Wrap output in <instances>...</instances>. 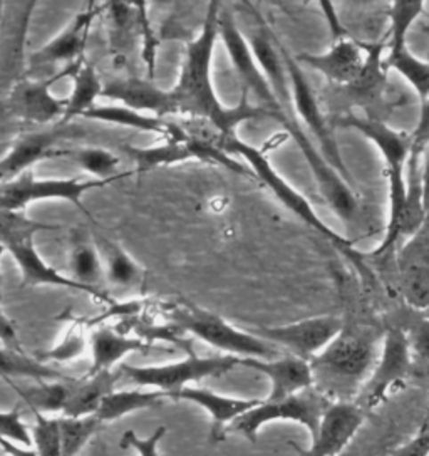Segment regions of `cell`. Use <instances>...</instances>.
Segmentation results:
<instances>
[{
    "label": "cell",
    "instance_id": "cell-1",
    "mask_svg": "<svg viewBox=\"0 0 429 456\" xmlns=\"http://www.w3.org/2000/svg\"><path fill=\"white\" fill-rule=\"evenodd\" d=\"M222 7L223 5L220 2L208 4L198 36L188 41L182 71L170 93L174 104V116L208 119L227 136H237L235 131L244 121L275 118L258 104H252L248 93L245 91H242L240 102L235 108L223 106L216 96L212 79V62L216 39L220 37L218 20Z\"/></svg>",
    "mask_w": 429,
    "mask_h": 456
},
{
    "label": "cell",
    "instance_id": "cell-2",
    "mask_svg": "<svg viewBox=\"0 0 429 456\" xmlns=\"http://www.w3.org/2000/svg\"><path fill=\"white\" fill-rule=\"evenodd\" d=\"M381 339H377L371 329L345 326L343 332L311 361L315 391L330 403L356 401L374 370Z\"/></svg>",
    "mask_w": 429,
    "mask_h": 456
},
{
    "label": "cell",
    "instance_id": "cell-3",
    "mask_svg": "<svg viewBox=\"0 0 429 456\" xmlns=\"http://www.w3.org/2000/svg\"><path fill=\"white\" fill-rule=\"evenodd\" d=\"M332 126L354 129L377 148L384 161L387 188H389V215L386 232L374 256H384L401 240L402 220L408 205V178L406 168L411 155V133L401 131L371 116L347 113L334 119Z\"/></svg>",
    "mask_w": 429,
    "mask_h": 456
},
{
    "label": "cell",
    "instance_id": "cell-4",
    "mask_svg": "<svg viewBox=\"0 0 429 456\" xmlns=\"http://www.w3.org/2000/svg\"><path fill=\"white\" fill-rule=\"evenodd\" d=\"M58 228L56 225L32 220L26 212L0 210V240L5 245L7 254L14 258L17 267L20 269L22 284L62 287L86 294L89 297L104 304H113V299L104 290L77 284L69 275L61 273L51 264H47L44 256L37 252L34 245V237L39 232H49Z\"/></svg>",
    "mask_w": 429,
    "mask_h": 456
},
{
    "label": "cell",
    "instance_id": "cell-5",
    "mask_svg": "<svg viewBox=\"0 0 429 456\" xmlns=\"http://www.w3.org/2000/svg\"><path fill=\"white\" fill-rule=\"evenodd\" d=\"M173 328L191 334L214 349L239 359H275L279 353L271 342L257 334L235 328L218 314L205 311L188 302H174L166 307Z\"/></svg>",
    "mask_w": 429,
    "mask_h": 456
},
{
    "label": "cell",
    "instance_id": "cell-6",
    "mask_svg": "<svg viewBox=\"0 0 429 456\" xmlns=\"http://www.w3.org/2000/svg\"><path fill=\"white\" fill-rule=\"evenodd\" d=\"M225 151L229 155L242 158L245 163L250 167L252 176H255L262 185L267 186L272 191L273 197L279 200L290 214L295 215L307 227L312 228L330 242L336 243L341 250L351 256V260L356 265H362V269H366L364 267V258L359 256L358 252L352 247V243L343 237L339 232L330 228L317 215L314 207L311 205V201L305 199L299 190H295L279 171L273 168L272 163L269 161V158L265 157L263 151H260L255 146H252L248 142H242L237 136H230L227 142H225Z\"/></svg>",
    "mask_w": 429,
    "mask_h": 456
},
{
    "label": "cell",
    "instance_id": "cell-7",
    "mask_svg": "<svg viewBox=\"0 0 429 456\" xmlns=\"http://www.w3.org/2000/svg\"><path fill=\"white\" fill-rule=\"evenodd\" d=\"M188 356L183 361L161 366H131L123 362L121 374L131 383L143 387H155L168 395L170 399L191 383L206 378H220L240 364V359L233 356L200 357L191 349V341L183 346Z\"/></svg>",
    "mask_w": 429,
    "mask_h": 456
},
{
    "label": "cell",
    "instance_id": "cell-8",
    "mask_svg": "<svg viewBox=\"0 0 429 456\" xmlns=\"http://www.w3.org/2000/svg\"><path fill=\"white\" fill-rule=\"evenodd\" d=\"M329 404V399L324 398L314 387L279 401L260 399L255 408L240 416L229 428V433L242 435L248 442L255 443L260 429L265 425L275 421H290L305 428L311 436H314Z\"/></svg>",
    "mask_w": 429,
    "mask_h": 456
},
{
    "label": "cell",
    "instance_id": "cell-9",
    "mask_svg": "<svg viewBox=\"0 0 429 456\" xmlns=\"http://www.w3.org/2000/svg\"><path fill=\"white\" fill-rule=\"evenodd\" d=\"M117 180H79V178H37L32 171H28L15 178L12 182H7L0 185V210L9 212H26L30 203L47 201V200H61L76 205L83 214H89L83 197L98 188L115 183Z\"/></svg>",
    "mask_w": 429,
    "mask_h": 456
},
{
    "label": "cell",
    "instance_id": "cell-10",
    "mask_svg": "<svg viewBox=\"0 0 429 456\" xmlns=\"http://www.w3.org/2000/svg\"><path fill=\"white\" fill-rule=\"evenodd\" d=\"M279 45L286 62L290 93H292V108L297 121L305 131L307 129L311 131L312 142L317 144V148L320 150V153L326 157L330 165L339 171L344 178H349V170L344 163L339 144L332 131V125L322 113L314 87L309 83L305 72L302 69V64L297 62V59L292 56L282 44L279 43Z\"/></svg>",
    "mask_w": 429,
    "mask_h": 456
},
{
    "label": "cell",
    "instance_id": "cell-11",
    "mask_svg": "<svg viewBox=\"0 0 429 456\" xmlns=\"http://www.w3.org/2000/svg\"><path fill=\"white\" fill-rule=\"evenodd\" d=\"M415 364L411 346L406 330L400 328L387 329L381 339L379 356L374 364L369 379L360 389L354 401L366 413L377 408L387 396L398 389L409 378Z\"/></svg>",
    "mask_w": 429,
    "mask_h": 456
},
{
    "label": "cell",
    "instance_id": "cell-12",
    "mask_svg": "<svg viewBox=\"0 0 429 456\" xmlns=\"http://www.w3.org/2000/svg\"><path fill=\"white\" fill-rule=\"evenodd\" d=\"M423 2H394L389 7V49L383 66L398 72L419 96L421 102L429 96V62L413 54L408 45V34L417 17L423 14Z\"/></svg>",
    "mask_w": 429,
    "mask_h": 456
},
{
    "label": "cell",
    "instance_id": "cell-13",
    "mask_svg": "<svg viewBox=\"0 0 429 456\" xmlns=\"http://www.w3.org/2000/svg\"><path fill=\"white\" fill-rule=\"evenodd\" d=\"M102 7L104 5L89 4L85 11L72 17L56 37L32 53L28 59L26 77L47 79L59 74L64 68L85 61L83 54L87 37L96 17L102 12Z\"/></svg>",
    "mask_w": 429,
    "mask_h": 456
},
{
    "label": "cell",
    "instance_id": "cell-14",
    "mask_svg": "<svg viewBox=\"0 0 429 456\" xmlns=\"http://www.w3.org/2000/svg\"><path fill=\"white\" fill-rule=\"evenodd\" d=\"M218 28H220V39L225 45L230 62H231L233 69L239 76V81L242 85V91L248 93V94H254L257 98L258 106L267 110L269 113H272L275 121L287 128L290 123H288L286 114L282 111L279 101L275 98L267 77L263 76V72L260 69L257 59L254 56L252 47L248 44V39L245 37L244 32L235 22L231 12L225 7H222Z\"/></svg>",
    "mask_w": 429,
    "mask_h": 456
},
{
    "label": "cell",
    "instance_id": "cell-15",
    "mask_svg": "<svg viewBox=\"0 0 429 456\" xmlns=\"http://www.w3.org/2000/svg\"><path fill=\"white\" fill-rule=\"evenodd\" d=\"M83 62L85 61L71 64L47 79L22 77L7 91L5 110L15 118L36 125H49L61 119L64 121L68 100H59L51 93V89L61 79L74 77Z\"/></svg>",
    "mask_w": 429,
    "mask_h": 456
},
{
    "label": "cell",
    "instance_id": "cell-16",
    "mask_svg": "<svg viewBox=\"0 0 429 456\" xmlns=\"http://www.w3.org/2000/svg\"><path fill=\"white\" fill-rule=\"evenodd\" d=\"M345 328L339 315H315L292 324L258 328L257 336L273 346L286 347L292 356L312 361L334 341Z\"/></svg>",
    "mask_w": 429,
    "mask_h": 456
},
{
    "label": "cell",
    "instance_id": "cell-17",
    "mask_svg": "<svg viewBox=\"0 0 429 456\" xmlns=\"http://www.w3.org/2000/svg\"><path fill=\"white\" fill-rule=\"evenodd\" d=\"M36 2H4L0 19V89H11L26 77V45Z\"/></svg>",
    "mask_w": 429,
    "mask_h": 456
},
{
    "label": "cell",
    "instance_id": "cell-18",
    "mask_svg": "<svg viewBox=\"0 0 429 456\" xmlns=\"http://www.w3.org/2000/svg\"><path fill=\"white\" fill-rule=\"evenodd\" d=\"M376 49L377 45L368 47L349 37H337L326 53H302L294 57L299 64L309 66L334 85L356 86L368 71Z\"/></svg>",
    "mask_w": 429,
    "mask_h": 456
},
{
    "label": "cell",
    "instance_id": "cell-19",
    "mask_svg": "<svg viewBox=\"0 0 429 456\" xmlns=\"http://www.w3.org/2000/svg\"><path fill=\"white\" fill-rule=\"evenodd\" d=\"M366 411L354 401L330 403L317 428L309 450H299L297 456H341L362 427Z\"/></svg>",
    "mask_w": 429,
    "mask_h": 456
},
{
    "label": "cell",
    "instance_id": "cell-20",
    "mask_svg": "<svg viewBox=\"0 0 429 456\" xmlns=\"http://www.w3.org/2000/svg\"><path fill=\"white\" fill-rule=\"evenodd\" d=\"M106 100H113L140 113H153V116L168 118L174 116L172 93L165 91L155 85L151 77H140L136 74H117L104 81L102 96Z\"/></svg>",
    "mask_w": 429,
    "mask_h": 456
},
{
    "label": "cell",
    "instance_id": "cell-21",
    "mask_svg": "<svg viewBox=\"0 0 429 456\" xmlns=\"http://www.w3.org/2000/svg\"><path fill=\"white\" fill-rule=\"evenodd\" d=\"M411 155L406 168V178H408V205L406 214L402 220V239H408L415 235L426 220L428 208L425 205L423 197V185H421V159L425 155V150L429 144V96L421 102V113L416 123V128L411 133Z\"/></svg>",
    "mask_w": 429,
    "mask_h": 456
},
{
    "label": "cell",
    "instance_id": "cell-22",
    "mask_svg": "<svg viewBox=\"0 0 429 456\" xmlns=\"http://www.w3.org/2000/svg\"><path fill=\"white\" fill-rule=\"evenodd\" d=\"M247 39H248V44L252 47L254 56L257 59L260 69L263 72V76L267 77L275 98L279 101L282 111H284L288 123H290L286 131L294 128V126H299L301 123L297 121L294 108H292L290 83H288L286 62H284V57L280 53L279 41L273 37L272 32L269 28H263V26L252 30Z\"/></svg>",
    "mask_w": 429,
    "mask_h": 456
},
{
    "label": "cell",
    "instance_id": "cell-23",
    "mask_svg": "<svg viewBox=\"0 0 429 456\" xmlns=\"http://www.w3.org/2000/svg\"><path fill=\"white\" fill-rule=\"evenodd\" d=\"M239 366L257 370L271 381L269 401L290 398L314 387L311 362L292 354L275 359H240Z\"/></svg>",
    "mask_w": 429,
    "mask_h": 456
},
{
    "label": "cell",
    "instance_id": "cell-24",
    "mask_svg": "<svg viewBox=\"0 0 429 456\" xmlns=\"http://www.w3.org/2000/svg\"><path fill=\"white\" fill-rule=\"evenodd\" d=\"M174 401H188L203 408L212 416V429L210 442L220 443L225 440L229 428L252 408H255L260 399H240L223 396L205 387H191L188 386L173 396Z\"/></svg>",
    "mask_w": 429,
    "mask_h": 456
},
{
    "label": "cell",
    "instance_id": "cell-25",
    "mask_svg": "<svg viewBox=\"0 0 429 456\" xmlns=\"http://www.w3.org/2000/svg\"><path fill=\"white\" fill-rule=\"evenodd\" d=\"M61 133L53 131H37L20 136L11 146L9 153L0 158V185L12 182L20 175L32 171L34 165L41 163L44 159H53L56 151Z\"/></svg>",
    "mask_w": 429,
    "mask_h": 456
},
{
    "label": "cell",
    "instance_id": "cell-26",
    "mask_svg": "<svg viewBox=\"0 0 429 456\" xmlns=\"http://www.w3.org/2000/svg\"><path fill=\"white\" fill-rule=\"evenodd\" d=\"M155 344L143 341L142 338H131L109 326L94 329L89 336V349L93 353V364L87 374H96L101 370H113L125 357L133 353H148Z\"/></svg>",
    "mask_w": 429,
    "mask_h": 456
},
{
    "label": "cell",
    "instance_id": "cell-27",
    "mask_svg": "<svg viewBox=\"0 0 429 456\" xmlns=\"http://www.w3.org/2000/svg\"><path fill=\"white\" fill-rule=\"evenodd\" d=\"M121 370H101L96 374H86L81 379L69 383V396L62 416L66 418H85L98 411L101 401L115 391Z\"/></svg>",
    "mask_w": 429,
    "mask_h": 456
},
{
    "label": "cell",
    "instance_id": "cell-28",
    "mask_svg": "<svg viewBox=\"0 0 429 456\" xmlns=\"http://www.w3.org/2000/svg\"><path fill=\"white\" fill-rule=\"evenodd\" d=\"M94 243L102 258L108 284L117 290H133L144 284L143 267L119 243L104 235H96Z\"/></svg>",
    "mask_w": 429,
    "mask_h": 456
},
{
    "label": "cell",
    "instance_id": "cell-29",
    "mask_svg": "<svg viewBox=\"0 0 429 456\" xmlns=\"http://www.w3.org/2000/svg\"><path fill=\"white\" fill-rule=\"evenodd\" d=\"M53 159H68L79 167L85 173H89L93 180H121L129 173H119L121 159L111 150L101 146H81V148H56Z\"/></svg>",
    "mask_w": 429,
    "mask_h": 456
},
{
    "label": "cell",
    "instance_id": "cell-30",
    "mask_svg": "<svg viewBox=\"0 0 429 456\" xmlns=\"http://www.w3.org/2000/svg\"><path fill=\"white\" fill-rule=\"evenodd\" d=\"M83 118L93 121H102L123 128L136 129L143 133H155L165 136V140L172 134L173 125L168 118H159L151 114L140 113L126 106H94Z\"/></svg>",
    "mask_w": 429,
    "mask_h": 456
},
{
    "label": "cell",
    "instance_id": "cell-31",
    "mask_svg": "<svg viewBox=\"0 0 429 456\" xmlns=\"http://www.w3.org/2000/svg\"><path fill=\"white\" fill-rule=\"evenodd\" d=\"M74 379V378H72ZM66 381H34V385H19L15 381H5L22 399L34 414L61 413L66 408L69 396V383Z\"/></svg>",
    "mask_w": 429,
    "mask_h": 456
},
{
    "label": "cell",
    "instance_id": "cell-32",
    "mask_svg": "<svg viewBox=\"0 0 429 456\" xmlns=\"http://www.w3.org/2000/svg\"><path fill=\"white\" fill-rule=\"evenodd\" d=\"M0 378L4 381L34 379V381H66L71 376L47 366L41 359L30 357L22 349L0 346Z\"/></svg>",
    "mask_w": 429,
    "mask_h": 456
},
{
    "label": "cell",
    "instance_id": "cell-33",
    "mask_svg": "<svg viewBox=\"0 0 429 456\" xmlns=\"http://www.w3.org/2000/svg\"><path fill=\"white\" fill-rule=\"evenodd\" d=\"M166 399H170V396L161 391H157V389H153V391H142V389L113 391L101 401L100 408L94 416L106 425V423L116 421L126 414L143 411L150 408H158Z\"/></svg>",
    "mask_w": 429,
    "mask_h": 456
},
{
    "label": "cell",
    "instance_id": "cell-34",
    "mask_svg": "<svg viewBox=\"0 0 429 456\" xmlns=\"http://www.w3.org/2000/svg\"><path fill=\"white\" fill-rule=\"evenodd\" d=\"M134 163V173H148L159 167H170L176 163H185L190 159H197L193 150L180 138H166L165 142L158 146H125L123 148Z\"/></svg>",
    "mask_w": 429,
    "mask_h": 456
},
{
    "label": "cell",
    "instance_id": "cell-35",
    "mask_svg": "<svg viewBox=\"0 0 429 456\" xmlns=\"http://www.w3.org/2000/svg\"><path fill=\"white\" fill-rule=\"evenodd\" d=\"M72 81L74 85H72L71 96L68 98L64 121H69L77 116L83 118L89 110L96 106V101L102 96V89H104V81L101 79L100 72L86 61L74 74Z\"/></svg>",
    "mask_w": 429,
    "mask_h": 456
},
{
    "label": "cell",
    "instance_id": "cell-36",
    "mask_svg": "<svg viewBox=\"0 0 429 456\" xmlns=\"http://www.w3.org/2000/svg\"><path fill=\"white\" fill-rule=\"evenodd\" d=\"M68 265H69V272H71L69 277L72 281L91 289L102 290L101 282H104L106 277H104L102 258L96 243L86 242V240H76L72 243L69 256H68Z\"/></svg>",
    "mask_w": 429,
    "mask_h": 456
},
{
    "label": "cell",
    "instance_id": "cell-37",
    "mask_svg": "<svg viewBox=\"0 0 429 456\" xmlns=\"http://www.w3.org/2000/svg\"><path fill=\"white\" fill-rule=\"evenodd\" d=\"M104 428L94 414L85 418H59V431H61V456H79L87 443L94 438Z\"/></svg>",
    "mask_w": 429,
    "mask_h": 456
},
{
    "label": "cell",
    "instance_id": "cell-38",
    "mask_svg": "<svg viewBox=\"0 0 429 456\" xmlns=\"http://www.w3.org/2000/svg\"><path fill=\"white\" fill-rule=\"evenodd\" d=\"M401 292L413 309H429L428 262L413 258L401 267Z\"/></svg>",
    "mask_w": 429,
    "mask_h": 456
},
{
    "label": "cell",
    "instance_id": "cell-39",
    "mask_svg": "<svg viewBox=\"0 0 429 456\" xmlns=\"http://www.w3.org/2000/svg\"><path fill=\"white\" fill-rule=\"evenodd\" d=\"M87 347H89V336H87L86 324L83 321H71L62 339L49 351L39 354L37 359H41L45 364L47 362L68 364L83 356Z\"/></svg>",
    "mask_w": 429,
    "mask_h": 456
},
{
    "label": "cell",
    "instance_id": "cell-40",
    "mask_svg": "<svg viewBox=\"0 0 429 456\" xmlns=\"http://www.w3.org/2000/svg\"><path fill=\"white\" fill-rule=\"evenodd\" d=\"M36 423L30 428L32 448L37 456H61V431L59 418L34 414Z\"/></svg>",
    "mask_w": 429,
    "mask_h": 456
},
{
    "label": "cell",
    "instance_id": "cell-41",
    "mask_svg": "<svg viewBox=\"0 0 429 456\" xmlns=\"http://www.w3.org/2000/svg\"><path fill=\"white\" fill-rule=\"evenodd\" d=\"M0 435L12 440L17 444H20V446L32 448L30 428L22 421L19 408H14L9 413L0 411Z\"/></svg>",
    "mask_w": 429,
    "mask_h": 456
},
{
    "label": "cell",
    "instance_id": "cell-42",
    "mask_svg": "<svg viewBox=\"0 0 429 456\" xmlns=\"http://www.w3.org/2000/svg\"><path fill=\"white\" fill-rule=\"evenodd\" d=\"M166 428L159 427L155 429V433L148 438H140L134 431H126L121 438V446L123 448H133L138 456H159L158 455V446L159 442L165 438Z\"/></svg>",
    "mask_w": 429,
    "mask_h": 456
},
{
    "label": "cell",
    "instance_id": "cell-43",
    "mask_svg": "<svg viewBox=\"0 0 429 456\" xmlns=\"http://www.w3.org/2000/svg\"><path fill=\"white\" fill-rule=\"evenodd\" d=\"M408 334L415 361L429 364V319L419 321Z\"/></svg>",
    "mask_w": 429,
    "mask_h": 456
},
{
    "label": "cell",
    "instance_id": "cell-44",
    "mask_svg": "<svg viewBox=\"0 0 429 456\" xmlns=\"http://www.w3.org/2000/svg\"><path fill=\"white\" fill-rule=\"evenodd\" d=\"M393 456H429V411L425 416L415 438L401 446Z\"/></svg>",
    "mask_w": 429,
    "mask_h": 456
},
{
    "label": "cell",
    "instance_id": "cell-45",
    "mask_svg": "<svg viewBox=\"0 0 429 456\" xmlns=\"http://www.w3.org/2000/svg\"><path fill=\"white\" fill-rule=\"evenodd\" d=\"M0 342L7 347L20 349V342H19L15 326L12 324V321L7 317V314L4 313L2 304H0Z\"/></svg>",
    "mask_w": 429,
    "mask_h": 456
},
{
    "label": "cell",
    "instance_id": "cell-46",
    "mask_svg": "<svg viewBox=\"0 0 429 456\" xmlns=\"http://www.w3.org/2000/svg\"><path fill=\"white\" fill-rule=\"evenodd\" d=\"M0 450L7 456H37L34 448H26L0 435Z\"/></svg>",
    "mask_w": 429,
    "mask_h": 456
},
{
    "label": "cell",
    "instance_id": "cell-47",
    "mask_svg": "<svg viewBox=\"0 0 429 456\" xmlns=\"http://www.w3.org/2000/svg\"><path fill=\"white\" fill-rule=\"evenodd\" d=\"M421 185H423L425 205H426V208H429V144L425 150L423 159H421Z\"/></svg>",
    "mask_w": 429,
    "mask_h": 456
},
{
    "label": "cell",
    "instance_id": "cell-48",
    "mask_svg": "<svg viewBox=\"0 0 429 456\" xmlns=\"http://www.w3.org/2000/svg\"><path fill=\"white\" fill-rule=\"evenodd\" d=\"M7 254V248L4 242L0 240V304H2V296H4V279H2V258Z\"/></svg>",
    "mask_w": 429,
    "mask_h": 456
},
{
    "label": "cell",
    "instance_id": "cell-49",
    "mask_svg": "<svg viewBox=\"0 0 429 456\" xmlns=\"http://www.w3.org/2000/svg\"><path fill=\"white\" fill-rule=\"evenodd\" d=\"M2 12H4V2H0V19H2Z\"/></svg>",
    "mask_w": 429,
    "mask_h": 456
}]
</instances>
